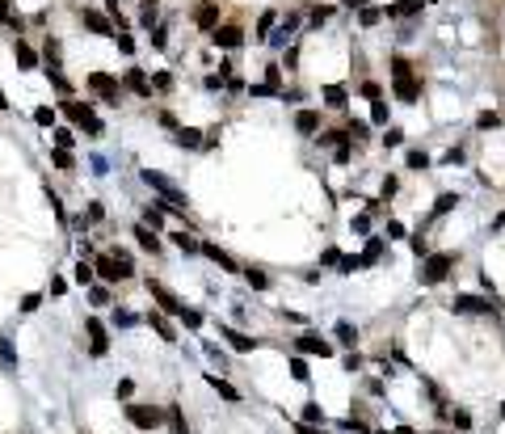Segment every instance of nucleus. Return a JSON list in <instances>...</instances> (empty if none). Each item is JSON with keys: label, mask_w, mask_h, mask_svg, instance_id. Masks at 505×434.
<instances>
[{"label": "nucleus", "mask_w": 505, "mask_h": 434, "mask_svg": "<svg viewBox=\"0 0 505 434\" xmlns=\"http://www.w3.org/2000/svg\"><path fill=\"white\" fill-rule=\"evenodd\" d=\"M295 30H299V17L291 13V17H287V21H282L278 30H270V42H274V46H287V38H291Z\"/></svg>", "instance_id": "obj_10"}, {"label": "nucleus", "mask_w": 505, "mask_h": 434, "mask_svg": "<svg viewBox=\"0 0 505 434\" xmlns=\"http://www.w3.org/2000/svg\"><path fill=\"white\" fill-rule=\"evenodd\" d=\"M38 304H42V295H25V300H21V312H34Z\"/></svg>", "instance_id": "obj_45"}, {"label": "nucleus", "mask_w": 505, "mask_h": 434, "mask_svg": "<svg viewBox=\"0 0 505 434\" xmlns=\"http://www.w3.org/2000/svg\"><path fill=\"white\" fill-rule=\"evenodd\" d=\"M143 181H147V186H152V190L164 198V203H160L164 211H177V215H181V211L190 207V203H185V190H181L177 181H169L164 173H156V169H143Z\"/></svg>", "instance_id": "obj_1"}, {"label": "nucleus", "mask_w": 505, "mask_h": 434, "mask_svg": "<svg viewBox=\"0 0 505 434\" xmlns=\"http://www.w3.org/2000/svg\"><path fill=\"white\" fill-rule=\"evenodd\" d=\"M63 110H67V118H72V122H80L84 131L101 135V118H97V114H93V110H88L84 101H63Z\"/></svg>", "instance_id": "obj_3"}, {"label": "nucleus", "mask_w": 505, "mask_h": 434, "mask_svg": "<svg viewBox=\"0 0 505 434\" xmlns=\"http://www.w3.org/2000/svg\"><path fill=\"white\" fill-rule=\"evenodd\" d=\"M383 143H388V148H396V143H405V135H400L396 127H388V135H383Z\"/></svg>", "instance_id": "obj_38"}, {"label": "nucleus", "mask_w": 505, "mask_h": 434, "mask_svg": "<svg viewBox=\"0 0 505 434\" xmlns=\"http://www.w3.org/2000/svg\"><path fill=\"white\" fill-rule=\"evenodd\" d=\"M244 279H249V287H257V291H265V287H270V279H265L261 270H244Z\"/></svg>", "instance_id": "obj_29"}, {"label": "nucleus", "mask_w": 505, "mask_h": 434, "mask_svg": "<svg viewBox=\"0 0 505 434\" xmlns=\"http://www.w3.org/2000/svg\"><path fill=\"white\" fill-rule=\"evenodd\" d=\"M202 253H206V257H211V262H219V266H223V270H232V257H228V253H223V249H219V245H202Z\"/></svg>", "instance_id": "obj_21"}, {"label": "nucleus", "mask_w": 505, "mask_h": 434, "mask_svg": "<svg viewBox=\"0 0 505 434\" xmlns=\"http://www.w3.org/2000/svg\"><path fill=\"white\" fill-rule=\"evenodd\" d=\"M303 422L316 426V422H320V405H303Z\"/></svg>", "instance_id": "obj_40"}, {"label": "nucleus", "mask_w": 505, "mask_h": 434, "mask_svg": "<svg viewBox=\"0 0 505 434\" xmlns=\"http://www.w3.org/2000/svg\"><path fill=\"white\" fill-rule=\"evenodd\" d=\"M455 312H464V317L489 312V300H480V295H455Z\"/></svg>", "instance_id": "obj_8"}, {"label": "nucleus", "mask_w": 505, "mask_h": 434, "mask_svg": "<svg viewBox=\"0 0 505 434\" xmlns=\"http://www.w3.org/2000/svg\"><path fill=\"white\" fill-rule=\"evenodd\" d=\"M88 89H93L97 97H105V101H118V84H114L105 72H93V76H88Z\"/></svg>", "instance_id": "obj_7"}, {"label": "nucleus", "mask_w": 505, "mask_h": 434, "mask_svg": "<svg viewBox=\"0 0 505 434\" xmlns=\"http://www.w3.org/2000/svg\"><path fill=\"white\" fill-rule=\"evenodd\" d=\"M396 97H400V101H417V97H421V84L409 76L405 59H396Z\"/></svg>", "instance_id": "obj_4"}, {"label": "nucleus", "mask_w": 505, "mask_h": 434, "mask_svg": "<svg viewBox=\"0 0 505 434\" xmlns=\"http://www.w3.org/2000/svg\"><path fill=\"white\" fill-rule=\"evenodd\" d=\"M173 245H177L181 253H202V245H198L190 232H173Z\"/></svg>", "instance_id": "obj_16"}, {"label": "nucleus", "mask_w": 505, "mask_h": 434, "mask_svg": "<svg viewBox=\"0 0 505 434\" xmlns=\"http://www.w3.org/2000/svg\"><path fill=\"white\" fill-rule=\"evenodd\" d=\"M93 274H97L93 266H84V262L76 266V283H80V287H88V283H93Z\"/></svg>", "instance_id": "obj_31"}, {"label": "nucleus", "mask_w": 505, "mask_h": 434, "mask_svg": "<svg viewBox=\"0 0 505 434\" xmlns=\"http://www.w3.org/2000/svg\"><path fill=\"white\" fill-rule=\"evenodd\" d=\"M371 118H375V122H388V106H383V101H375V110H371Z\"/></svg>", "instance_id": "obj_42"}, {"label": "nucleus", "mask_w": 505, "mask_h": 434, "mask_svg": "<svg viewBox=\"0 0 505 434\" xmlns=\"http://www.w3.org/2000/svg\"><path fill=\"white\" fill-rule=\"evenodd\" d=\"M177 143H181V148H202L206 139H202V131H194V127H181V131H177Z\"/></svg>", "instance_id": "obj_14"}, {"label": "nucleus", "mask_w": 505, "mask_h": 434, "mask_svg": "<svg viewBox=\"0 0 505 434\" xmlns=\"http://www.w3.org/2000/svg\"><path fill=\"white\" fill-rule=\"evenodd\" d=\"M417 4H421V0H400V4H396V8H392V13H413V8H417Z\"/></svg>", "instance_id": "obj_48"}, {"label": "nucleus", "mask_w": 505, "mask_h": 434, "mask_svg": "<svg viewBox=\"0 0 505 434\" xmlns=\"http://www.w3.org/2000/svg\"><path fill=\"white\" fill-rule=\"evenodd\" d=\"M346 4H350V8H362V4H367V0H346Z\"/></svg>", "instance_id": "obj_50"}, {"label": "nucleus", "mask_w": 505, "mask_h": 434, "mask_svg": "<svg viewBox=\"0 0 505 434\" xmlns=\"http://www.w3.org/2000/svg\"><path fill=\"white\" fill-rule=\"evenodd\" d=\"M0 367H4V371H17V355H13L8 338H0Z\"/></svg>", "instance_id": "obj_20"}, {"label": "nucleus", "mask_w": 505, "mask_h": 434, "mask_svg": "<svg viewBox=\"0 0 505 434\" xmlns=\"http://www.w3.org/2000/svg\"><path fill=\"white\" fill-rule=\"evenodd\" d=\"M358 17H362V25H375V21H379V8H367V4H362Z\"/></svg>", "instance_id": "obj_37"}, {"label": "nucleus", "mask_w": 505, "mask_h": 434, "mask_svg": "<svg viewBox=\"0 0 505 434\" xmlns=\"http://www.w3.org/2000/svg\"><path fill=\"white\" fill-rule=\"evenodd\" d=\"M164 224V211H147V228H160Z\"/></svg>", "instance_id": "obj_47"}, {"label": "nucleus", "mask_w": 505, "mask_h": 434, "mask_svg": "<svg viewBox=\"0 0 505 434\" xmlns=\"http://www.w3.org/2000/svg\"><path fill=\"white\" fill-rule=\"evenodd\" d=\"M223 338H228V342H232L236 350H253V346H257L253 338H244V333H236V329H228V325H223Z\"/></svg>", "instance_id": "obj_19"}, {"label": "nucleus", "mask_w": 505, "mask_h": 434, "mask_svg": "<svg viewBox=\"0 0 505 434\" xmlns=\"http://www.w3.org/2000/svg\"><path fill=\"white\" fill-rule=\"evenodd\" d=\"M34 122H38V127H51V122H55V110H46V106L34 110Z\"/></svg>", "instance_id": "obj_32"}, {"label": "nucleus", "mask_w": 505, "mask_h": 434, "mask_svg": "<svg viewBox=\"0 0 505 434\" xmlns=\"http://www.w3.org/2000/svg\"><path fill=\"white\" fill-rule=\"evenodd\" d=\"M426 165H430L426 152H409V169H426Z\"/></svg>", "instance_id": "obj_33"}, {"label": "nucleus", "mask_w": 505, "mask_h": 434, "mask_svg": "<svg viewBox=\"0 0 505 434\" xmlns=\"http://www.w3.org/2000/svg\"><path fill=\"white\" fill-rule=\"evenodd\" d=\"M114 42H118V51H126V55H131V51H135V38H126V34H118V38H114Z\"/></svg>", "instance_id": "obj_41"}, {"label": "nucleus", "mask_w": 505, "mask_h": 434, "mask_svg": "<svg viewBox=\"0 0 505 434\" xmlns=\"http://www.w3.org/2000/svg\"><path fill=\"white\" fill-rule=\"evenodd\" d=\"M211 388H215V392H219V397H228V401H240V392H236V388H232V384H223V380H219V376H211Z\"/></svg>", "instance_id": "obj_25"}, {"label": "nucleus", "mask_w": 505, "mask_h": 434, "mask_svg": "<svg viewBox=\"0 0 505 434\" xmlns=\"http://www.w3.org/2000/svg\"><path fill=\"white\" fill-rule=\"evenodd\" d=\"M451 207H459V198H455V194H442V198H438V207H434V215H447Z\"/></svg>", "instance_id": "obj_30"}, {"label": "nucleus", "mask_w": 505, "mask_h": 434, "mask_svg": "<svg viewBox=\"0 0 505 434\" xmlns=\"http://www.w3.org/2000/svg\"><path fill=\"white\" fill-rule=\"evenodd\" d=\"M215 42H219V46H236V42H240V30H236V25H223V30H215Z\"/></svg>", "instance_id": "obj_17"}, {"label": "nucleus", "mask_w": 505, "mask_h": 434, "mask_svg": "<svg viewBox=\"0 0 505 434\" xmlns=\"http://www.w3.org/2000/svg\"><path fill=\"white\" fill-rule=\"evenodd\" d=\"M291 376H295V380H308V363H303V359H295V363H291Z\"/></svg>", "instance_id": "obj_39"}, {"label": "nucleus", "mask_w": 505, "mask_h": 434, "mask_svg": "<svg viewBox=\"0 0 505 434\" xmlns=\"http://www.w3.org/2000/svg\"><path fill=\"white\" fill-rule=\"evenodd\" d=\"M324 97H329V106H346V89H341V84H329Z\"/></svg>", "instance_id": "obj_28"}, {"label": "nucleus", "mask_w": 505, "mask_h": 434, "mask_svg": "<svg viewBox=\"0 0 505 434\" xmlns=\"http://www.w3.org/2000/svg\"><path fill=\"white\" fill-rule=\"evenodd\" d=\"M257 30H261V34H270V30H274V13H261V25H257Z\"/></svg>", "instance_id": "obj_46"}, {"label": "nucleus", "mask_w": 505, "mask_h": 434, "mask_svg": "<svg viewBox=\"0 0 505 434\" xmlns=\"http://www.w3.org/2000/svg\"><path fill=\"white\" fill-rule=\"evenodd\" d=\"M299 434H324V430H316V426L308 422V426H299Z\"/></svg>", "instance_id": "obj_49"}, {"label": "nucleus", "mask_w": 505, "mask_h": 434, "mask_svg": "<svg viewBox=\"0 0 505 434\" xmlns=\"http://www.w3.org/2000/svg\"><path fill=\"white\" fill-rule=\"evenodd\" d=\"M55 143H59V148H72L76 139H72V131H55Z\"/></svg>", "instance_id": "obj_43"}, {"label": "nucleus", "mask_w": 505, "mask_h": 434, "mask_svg": "<svg viewBox=\"0 0 505 434\" xmlns=\"http://www.w3.org/2000/svg\"><path fill=\"white\" fill-rule=\"evenodd\" d=\"M126 418H131L139 430H156V426L164 422V414H160V409H147V405H126Z\"/></svg>", "instance_id": "obj_5"}, {"label": "nucleus", "mask_w": 505, "mask_h": 434, "mask_svg": "<svg viewBox=\"0 0 505 434\" xmlns=\"http://www.w3.org/2000/svg\"><path fill=\"white\" fill-rule=\"evenodd\" d=\"M299 350H303V355H320V359H329V355H333V346H329V342H320L316 333H303V338H299Z\"/></svg>", "instance_id": "obj_9"}, {"label": "nucleus", "mask_w": 505, "mask_h": 434, "mask_svg": "<svg viewBox=\"0 0 505 434\" xmlns=\"http://www.w3.org/2000/svg\"><path fill=\"white\" fill-rule=\"evenodd\" d=\"M169 430H173V434H190V430H185V426H181V414H177V409L169 414Z\"/></svg>", "instance_id": "obj_36"}, {"label": "nucleus", "mask_w": 505, "mask_h": 434, "mask_svg": "<svg viewBox=\"0 0 505 434\" xmlns=\"http://www.w3.org/2000/svg\"><path fill=\"white\" fill-rule=\"evenodd\" d=\"M337 338H341L346 346H354V342H358V329H354L350 321H337Z\"/></svg>", "instance_id": "obj_24"}, {"label": "nucleus", "mask_w": 505, "mask_h": 434, "mask_svg": "<svg viewBox=\"0 0 505 434\" xmlns=\"http://www.w3.org/2000/svg\"><path fill=\"white\" fill-rule=\"evenodd\" d=\"M114 262H118V274L131 279V257H126V253H114Z\"/></svg>", "instance_id": "obj_34"}, {"label": "nucleus", "mask_w": 505, "mask_h": 434, "mask_svg": "<svg viewBox=\"0 0 505 434\" xmlns=\"http://www.w3.org/2000/svg\"><path fill=\"white\" fill-rule=\"evenodd\" d=\"M215 21H219V8H215V4H206V8L198 13V25H202V30H211Z\"/></svg>", "instance_id": "obj_26"}, {"label": "nucleus", "mask_w": 505, "mask_h": 434, "mask_svg": "<svg viewBox=\"0 0 505 434\" xmlns=\"http://www.w3.org/2000/svg\"><path fill=\"white\" fill-rule=\"evenodd\" d=\"M135 241H139L143 249H152V253L160 249V241H156V228H147V224H139V228H135Z\"/></svg>", "instance_id": "obj_15"}, {"label": "nucleus", "mask_w": 505, "mask_h": 434, "mask_svg": "<svg viewBox=\"0 0 505 434\" xmlns=\"http://www.w3.org/2000/svg\"><path fill=\"white\" fill-rule=\"evenodd\" d=\"M88 338H93V355H105L110 342H105V325L101 321H88Z\"/></svg>", "instance_id": "obj_12"}, {"label": "nucleus", "mask_w": 505, "mask_h": 434, "mask_svg": "<svg viewBox=\"0 0 505 434\" xmlns=\"http://www.w3.org/2000/svg\"><path fill=\"white\" fill-rule=\"evenodd\" d=\"M451 270H455V257H451V253H434V257L426 262V270H421V283L434 287V283H442Z\"/></svg>", "instance_id": "obj_2"}, {"label": "nucleus", "mask_w": 505, "mask_h": 434, "mask_svg": "<svg viewBox=\"0 0 505 434\" xmlns=\"http://www.w3.org/2000/svg\"><path fill=\"white\" fill-rule=\"evenodd\" d=\"M147 321H152V329H156V333H160L164 342H173V325H169L164 317H147Z\"/></svg>", "instance_id": "obj_27"}, {"label": "nucleus", "mask_w": 505, "mask_h": 434, "mask_svg": "<svg viewBox=\"0 0 505 434\" xmlns=\"http://www.w3.org/2000/svg\"><path fill=\"white\" fill-rule=\"evenodd\" d=\"M126 84H131V89H135V93H143V97H147V93H152V89H147V80H143V72H139V68H131V76H126Z\"/></svg>", "instance_id": "obj_23"}, {"label": "nucleus", "mask_w": 505, "mask_h": 434, "mask_svg": "<svg viewBox=\"0 0 505 434\" xmlns=\"http://www.w3.org/2000/svg\"><path fill=\"white\" fill-rule=\"evenodd\" d=\"M55 165H59V169H72V156H67V148H59V152H55Z\"/></svg>", "instance_id": "obj_44"}, {"label": "nucleus", "mask_w": 505, "mask_h": 434, "mask_svg": "<svg viewBox=\"0 0 505 434\" xmlns=\"http://www.w3.org/2000/svg\"><path fill=\"white\" fill-rule=\"evenodd\" d=\"M181 321H185L190 329H198V325H202V312H194V308H185V312H181Z\"/></svg>", "instance_id": "obj_35"}, {"label": "nucleus", "mask_w": 505, "mask_h": 434, "mask_svg": "<svg viewBox=\"0 0 505 434\" xmlns=\"http://www.w3.org/2000/svg\"><path fill=\"white\" fill-rule=\"evenodd\" d=\"M97 274H101L105 283H118V279H122V274H118V262H114V253H101V257H97Z\"/></svg>", "instance_id": "obj_11"}, {"label": "nucleus", "mask_w": 505, "mask_h": 434, "mask_svg": "<svg viewBox=\"0 0 505 434\" xmlns=\"http://www.w3.org/2000/svg\"><path fill=\"white\" fill-rule=\"evenodd\" d=\"M13 51H17V63H21V68H34V63H38V55H34V51H29L25 42H17Z\"/></svg>", "instance_id": "obj_22"}, {"label": "nucleus", "mask_w": 505, "mask_h": 434, "mask_svg": "<svg viewBox=\"0 0 505 434\" xmlns=\"http://www.w3.org/2000/svg\"><path fill=\"white\" fill-rule=\"evenodd\" d=\"M147 291L160 300V308H164V312H173V317H181V312H185V304H181V300H177L169 287H160V283H147Z\"/></svg>", "instance_id": "obj_6"}, {"label": "nucleus", "mask_w": 505, "mask_h": 434, "mask_svg": "<svg viewBox=\"0 0 505 434\" xmlns=\"http://www.w3.org/2000/svg\"><path fill=\"white\" fill-rule=\"evenodd\" d=\"M295 127H299L303 135H312V131H316V110H299V114H295Z\"/></svg>", "instance_id": "obj_18"}, {"label": "nucleus", "mask_w": 505, "mask_h": 434, "mask_svg": "<svg viewBox=\"0 0 505 434\" xmlns=\"http://www.w3.org/2000/svg\"><path fill=\"white\" fill-rule=\"evenodd\" d=\"M80 21H84L93 34H110V21H105L101 13H93V8H84V13H80Z\"/></svg>", "instance_id": "obj_13"}]
</instances>
